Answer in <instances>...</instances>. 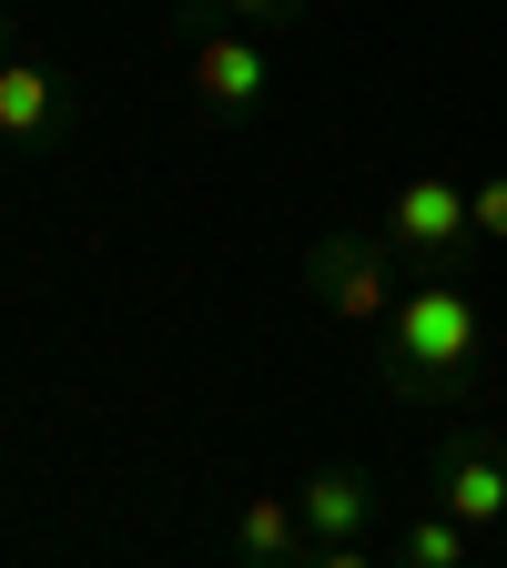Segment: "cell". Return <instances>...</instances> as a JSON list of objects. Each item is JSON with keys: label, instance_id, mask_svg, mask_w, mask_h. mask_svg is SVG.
I'll return each mask as SVG.
<instances>
[{"label": "cell", "instance_id": "6", "mask_svg": "<svg viewBox=\"0 0 507 568\" xmlns=\"http://www.w3.org/2000/svg\"><path fill=\"white\" fill-rule=\"evenodd\" d=\"M193 102L213 112V122H244L264 92H274V51L244 31V21H213V31H193Z\"/></svg>", "mask_w": 507, "mask_h": 568}, {"label": "cell", "instance_id": "5", "mask_svg": "<svg viewBox=\"0 0 507 568\" xmlns=\"http://www.w3.org/2000/svg\"><path fill=\"white\" fill-rule=\"evenodd\" d=\"M295 508H305V558H325V568H366V538H376V508H386V487L366 477V467H315L305 487H295Z\"/></svg>", "mask_w": 507, "mask_h": 568}, {"label": "cell", "instance_id": "4", "mask_svg": "<svg viewBox=\"0 0 507 568\" xmlns=\"http://www.w3.org/2000/svg\"><path fill=\"white\" fill-rule=\"evenodd\" d=\"M305 284L325 295V315H345V325H386L396 315V244L386 234H315L305 244Z\"/></svg>", "mask_w": 507, "mask_h": 568}, {"label": "cell", "instance_id": "7", "mask_svg": "<svg viewBox=\"0 0 507 568\" xmlns=\"http://www.w3.org/2000/svg\"><path fill=\"white\" fill-rule=\"evenodd\" d=\"M71 122V82L51 61H0V142H51Z\"/></svg>", "mask_w": 507, "mask_h": 568}, {"label": "cell", "instance_id": "8", "mask_svg": "<svg viewBox=\"0 0 507 568\" xmlns=\"http://www.w3.org/2000/svg\"><path fill=\"white\" fill-rule=\"evenodd\" d=\"M305 548H315V538H305V508H295V497H274V487L234 497V558L284 568V558H305Z\"/></svg>", "mask_w": 507, "mask_h": 568}, {"label": "cell", "instance_id": "11", "mask_svg": "<svg viewBox=\"0 0 507 568\" xmlns=\"http://www.w3.org/2000/svg\"><path fill=\"white\" fill-rule=\"evenodd\" d=\"M467 213H477V244L497 254V244H507V173H477V183H467Z\"/></svg>", "mask_w": 507, "mask_h": 568}, {"label": "cell", "instance_id": "2", "mask_svg": "<svg viewBox=\"0 0 507 568\" xmlns=\"http://www.w3.org/2000/svg\"><path fill=\"white\" fill-rule=\"evenodd\" d=\"M386 244L416 254V264H447V274H467L487 254L457 173H396V193H386Z\"/></svg>", "mask_w": 507, "mask_h": 568}, {"label": "cell", "instance_id": "9", "mask_svg": "<svg viewBox=\"0 0 507 568\" xmlns=\"http://www.w3.org/2000/svg\"><path fill=\"white\" fill-rule=\"evenodd\" d=\"M477 548H487V538H477L457 508H426V518H406V528H396V558H406V568H467Z\"/></svg>", "mask_w": 507, "mask_h": 568}, {"label": "cell", "instance_id": "10", "mask_svg": "<svg viewBox=\"0 0 507 568\" xmlns=\"http://www.w3.org/2000/svg\"><path fill=\"white\" fill-rule=\"evenodd\" d=\"M203 11H213V21H244V31H264V21L295 31V21H315V0H203Z\"/></svg>", "mask_w": 507, "mask_h": 568}, {"label": "cell", "instance_id": "1", "mask_svg": "<svg viewBox=\"0 0 507 568\" xmlns=\"http://www.w3.org/2000/svg\"><path fill=\"white\" fill-rule=\"evenodd\" d=\"M477 366H487V315L467 295V274L437 264L426 284H406L396 315L376 325V376L396 396H416V406H467Z\"/></svg>", "mask_w": 507, "mask_h": 568}, {"label": "cell", "instance_id": "3", "mask_svg": "<svg viewBox=\"0 0 507 568\" xmlns=\"http://www.w3.org/2000/svg\"><path fill=\"white\" fill-rule=\"evenodd\" d=\"M426 487H437V508H457L487 548L507 538V426L467 416L437 437V457H426Z\"/></svg>", "mask_w": 507, "mask_h": 568}]
</instances>
